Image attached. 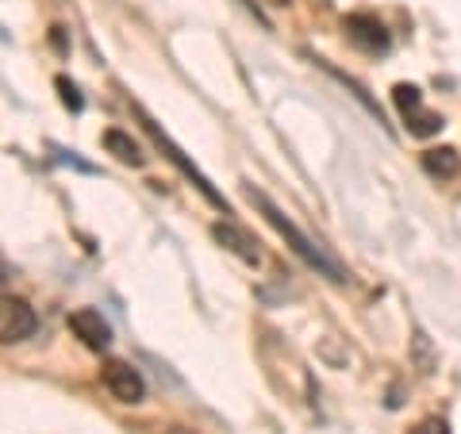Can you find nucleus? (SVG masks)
Returning a JSON list of instances; mask_svg holds the SVG:
<instances>
[{
    "instance_id": "f257e3e1",
    "label": "nucleus",
    "mask_w": 461,
    "mask_h": 434,
    "mask_svg": "<svg viewBox=\"0 0 461 434\" xmlns=\"http://www.w3.org/2000/svg\"><path fill=\"white\" fill-rule=\"evenodd\" d=\"M242 193H247L250 204L266 215V223H269L273 231H277V235H281V239H285V242H288V246H293V250L300 254V262L312 266L315 273H323V277H330L335 285H342V281H346V273H342V266L335 262V258H330V254L323 250V246H315V242H312V239L304 235V231L296 227V223H288V215H285L277 204H273V200H269L266 193H258L254 185H247V189H242Z\"/></svg>"
},
{
    "instance_id": "f03ea898",
    "label": "nucleus",
    "mask_w": 461,
    "mask_h": 434,
    "mask_svg": "<svg viewBox=\"0 0 461 434\" xmlns=\"http://www.w3.org/2000/svg\"><path fill=\"white\" fill-rule=\"evenodd\" d=\"M258 350H262V361H266V373H269V381H273V388H277V393L293 403V400H312L315 396V381H312V373L304 369V361H300L293 350H288V346L277 339V335H262V346H258Z\"/></svg>"
},
{
    "instance_id": "7ed1b4c3",
    "label": "nucleus",
    "mask_w": 461,
    "mask_h": 434,
    "mask_svg": "<svg viewBox=\"0 0 461 434\" xmlns=\"http://www.w3.org/2000/svg\"><path fill=\"white\" fill-rule=\"evenodd\" d=\"M139 120H142V127H147V135L154 139V147H158V150H162V154L169 158V162H173V166H177V169L185 173V177H189V181H193V189H200V193H204V196L212 200V204H215V208H227V200H223L220 193H215V189H212V181H208V177H204V173H200V169H196V166L189 162V158H185V154H181V147H177V142H169V139H166V131H162V127H158V123L150 120V115H147V112H139Z\"/></svg>"
},
{
    "instance_id": "20e7f679",
    "label": "nucleus",
    "mask_w": 461,
    "mask_h": 434,
    "mask_svg": "<svg viewBox=\"0 0 461 434\" xmlns=\"http://www.w3.org/2000/svg\"><path fill=\"white\" fill-rule=\"evenodd\" d=\"M35 330H39V315L32 303L20 296H0V342L16 346L32 339Z\"/></svg>"
},
{
    "instance_id": "39448f33",
    "label": "nucleus",
    "mask_w": 461,
    "mask_h": 434,
    "mask_svg": "<svg viewBox=\"0 0 461 434\" xmlns=\"http://www.w3.org/2000/svg\"><path fill=\"white\" fill-rule=\"evenodd\" d=\"M346 39L354 42L362 54H388V47H393V35H388V27L369 16V12H357V16H346Z\"/></svg>"
},
{
    "instance_id": "423d86ee",
    "label": "nucleus",
    "mask_w": 461,
    "mask_h": 434,
    "mask_svg": "<svg viewBox=\"0 0 461 434\" xmlns=\"http://www.w3.org/2000/svg\"><path fill=\"white\" fill-rule=\"evenodd\" d=\"M100 381L108 384V393L120 400V403H142V400H147V384H142L139 369L127 366V361H120V357H108L104 361V369H100Z\"/></svg>"
},
{
    "instance_id": "0eeeda50",
    "label": "nucleus",
    "mask_w": 461,
    "mask_h": 434,
    "mask_svg": "<svg viewBox=\"0 0 461 434\" xmlns=\"http://www.w3.org/2000/svg\"><path fill=\"white\" fill-rule=\"evenodd\" d=\"M212 239L223 246V250H230L235 258H242L250 269H258L262 266V246H258V239L250 235L242 223H235V220H220V223H212Z\"/></svg>"
},
{
    "instance_id": "6e6552de",
    "label": "nucleus",
    "mask_w": 461,
    "mask_h": 434,
    "mask_svg": "<svg viewBox=\"0 0 461 434\" xmlns=\"http://www.w3.org/2000/svg\"><path fill=\"white\" fill-rule=\"evenodd\" d=\"M69 330H74L85 350H93V354H104L112 346V327L96 308H77L69 315Z\"/></svg>"
},
{
    "instance_id": "1a4fd4ad",
    "label": "nucleus",
    "mask_w": 461,
    "mask_h": 434,
    "mask_svg": "<svg viewBox=\"0 0 461 434\" xmlns=\"http://www.w3.org/2000/svg\"><path fill=\"white\" fill-rule=\"evenodd\" d=\"M420 166H423V173L430 181H450L461 173V158H457L454 147H430V150L420 154Z\"/></svg>"
},
{
    "instance_id": "9d476101",
    "label": "nucleus",
    "mask_w": 461,
    "mask_h": 434,
    "mask_svg": "<svg viewBox=\"0 0 461 434\" xmlns=\"http://www.w3.org/2000/svg\"><path fill=\"white\" fill-rule=\"evenodd\" d=\"M100 142H104V150L120 158L123 166H142V147L127 131H115V127H112V131L100 135Z\"/></svg>"
},
{
    "instance_id": "9b49d317",
    "label": "nucleus",
    "mask_w": 461,
    "mask_h": 434,
    "mask_svg": "<svg viewBox=\"0 0 461 434\" xmlns=\"http://www.w3.org/2000/svg\"><path fill=\"white\" fill-rule=\"evenodd\" d=\"M400 115H403V123H408V131H411L415 139H427V135H438V131H442V115L430 112L427 104L411 108V112H400Z\"/></svg>"
},
{
    "instance_id": "f8f14e48",
    "label": "nucleus",
    "mask_w": 461,
    "mask_h": 434,
    "mask_svg": "<svg viewBox=\"0 0 461 434\" xmlns=\"http://www.w3.org/2000/svg\"><path fill=\"white\" fill-rule=\"evenodd\" d=\"M393 104H396L400 112H411V108L423 104V93L415 89V85H396V89H393Z\"/></svg>"
},
{
    "instance_id": "ddd939ff",
    "label": "nucleus",
    "mask_w": 461,
    "mask_h": 434,
    "mask_svg": "<svg viewBox=\"0 0 461 434\" xmlns=\"http://www.w3.org/2000/svg\"><path fill=\"white\" fill-rule=\"evenodd\" d=\"M54 85H58V93H62V104H66L69 112H81V108H85V100H81V89H77V85L69 81V77H58Z\"/></svg>"
},
{
    "instance_id": "4468645a",
    "label": "nucleus",
    "mask_w": 461,
    "mask_h": 434,
    "mask_svg": "<svg viewBox=\"0 0 461 434\" xmlns=\"http://www.w3.org/2000/svg\"><path fill=\"white\" fill-rule=\"evenodd\" d=\"M411 357H420V361H423V373H430V369H435V350H430V342H427V335H423V330H415Z\"/></svg>"
},
{
    "instance_id": "2eb2a0df",
    "label": "nucleus",
    "mask_w": 461,
    "mask_h": 434,
    "mask_svg": "<svg viewBox=\"0 0 461 434\" xmlns=\"http://www.w3.org/2000/svg\"><path fill=\"white\" fill-rule=\"evenodd\" d=\"M411 434H450V423L438 419V415H430V419H423V423H415Z\"/></svg>"
},
{
    "instance_id": "dca6fc26",
    "label": "nucleus",
    "mask_w": 461,
    "mask_h": 434,
    "mask_svg": "<svg viewBox=\"0 0 461 434\" xmlns=\"http://www.w3.org/2000/svg\"><path fill=\"white\" fill-rule=\"evenodd\" d=\"M250 5H269V8H288L293 0H250Z\"/></svg>"
},
{
    "instance_id": "f3484780",
    "label": "nucleus",
    "mask_w": 461,
    "mask_h": 434,
    "mask_svg": "<svg viewBox=\"0 0 461 434\" xmlns=\"http://www.w3.org/2000/svg\"><path fill=\"white\" fill-rule=\"evenodd\" d=\"M166 434H200V430H193V427H166Z\"/></svg>"
}]
</instances>
